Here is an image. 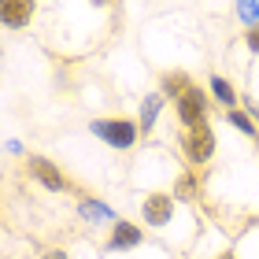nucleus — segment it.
<instances>
[{
	"label": "nucleus",
	"mask_w": 259,
	"mask_h": 259,
	"mask_svg": "<svg viewBox=\"0 0 259 259\" xmlns=\"http://www.w3.org/2000/svg\"><path fill=\"white\" fill-rule=\"evenodd\" d=\"M93 134L104 137V141L115 145V148H130V145L137 141L134 122H126V119H100V122H93Z\"/></svg>",
	"instance_id": "1"
},
{
	"label": "nucleus",
	"mask_w": 259,
	"mask_h": 259,
	"mask_svg": "<svg viewBox=\"0 0 259 259\" xmlns=\"http://www.w3.org/2000/svg\"><path fill=\"white\" fill-rule=\"evenodd\" d=\"M185 152H189V159H193V163H207V159H211V152H215V134H211V126H207V122L189 126Z\"/></svg>",
	"instance_id": "2"
},
{
	"label": "nucleus",
	"mask_w": 259,
	"mask_h": 259,
	"mask_svg": "<svg viewBox=\"0 0 259 259\" xmlns=\"http://www.w3.org/2000/svg\"><path fill=\"white\" fill-rule=\"evenodd\" d=\"M204 111H207V100H204L200 89H185L178 97V119L185 126H200V122H204Z\"/></svg>",
	"instance_id": "3"
},
{
	"label": "nucleus",
	"mask_w": 259,
	"mask_h": 259,
	"mask_svg": "<svg viewBox=\"0 0 259 259\" xmlns=\"http://www.w3.org/2000/svg\"><path fill=\"white\" fill-rule=\"evenodd\" d=\"M145 222L148 226H167L170 222V215H174V200L170 196H163V193H156V196H148L145 200Z\"/></svg>",
	"instance_id": "4"
},
{
	"label": "nucleus",
	"mask_w": 259,
	"mask_h": 259,
	"mask_svg": "<svg viewBox=\"0 0 259 259\" xmlns=\"http://www.w3.org/2000/svg\"><path fill=\"white\" fill-rule=\"evenodd\" d=\"M30 174H33V178H37V182L45 185V189H56V193H60V189H67L63 174L56 170L49 159H41V156H33V159H30Z\"/></svg>",
	"instance_id": "5"
},
{
	"label": "nucleus",
	"mask_w": 259,
	"mask_h": 259,
	"mask_svg": "<svg viewBox=\"0 0 259 259\" xmlns=\"http://www.w3.org/2000/svg\"><path fill=\"white\" fill-rule=\"evenodd\" d=\"M137 244H141V230L134 226V222H115L108 248L111 252H126V248H137Z\"/></svg>",
	"instance_id": "6"
},
{
	"label": "nucleus",
	"mask_w": 259,
	"mask_h": 259,
	"mask_svg": "<svg viewBox=\"0 0 259 259\" xmlns=\"http://www.w3.org/2000/svg\"><path fill=\"white\" fill-rule=\"evenodd\" d=\"M33 19V0H4V22L8 26H26Z\"/></svg>",
	"instance_id": "7"
},
{
	"label": "nucleus",
	"mask_w": 259,
	"mask_h": 259,
	"mask_svg": "<svg viewBox=\"0 0 259 259\" xmlns=\"http://www.w3.org/2000/svg\"><path fill=\"white\" fill-rule=\"evenodd\" d=\"M81 219H89V222H108V219H115V211L108 207V204H100V200H81Z\"/></svg>",
	"instance_id": "8"
},
{
	"label": "nucleus",
	"mask_w": 259,
	"mask_h": 259,
	"mask_svg": "<svg viewBox=\"0 0 259 259\" xmlns=\"http://www.w3.org/2000/svg\"><path fill=\"white\" fill-rule=\"evenodd\" d=\"M159 97H148L145 104H141V126H145V130H152V122H156V115H159Z\"/></svg>",
	"instance_id": "9"
},
{
	"label": "nucleus",
	"mask_w": 259,
	"mask_h": 259,
	"mask_svg": "<svg viewBox=\"0 0 259 259\" xmlns=\"http://www.w3.org/2000/svg\"><path fill=\"white\" fill-rule=\"evenodd\" d=\"M237 15L244 22H259V0H237Z\"/></svg>",
	"instance_id": "10"
},
{
	"label": "nucleus",
	"mask_w": 259,
	"mask_h": 259,
	"mask_svg": "<svg viewBox=\"0 0 259 259\" xmlns=\"http://www.w3.org/2000/svg\"><path fill=\"white\" fill-rule=\"evenodd\" d=\"M230 122L237 126L241 134H248V137H255V122H252V119H248V115H244V111H230Z\"/></svg>",
	"instance_id": "11"
},
{
	"label": "nucleus",
	"mask_w": 259,
	"mask_h": 259,
	"mask_svg": "<svg viewBox=\"0 0 259 259\" xmlns=\"http://www.w3.org/2000/svg\"><path fill=\"white\" fill-rule=\"evenodd\" d=\"M211 89H215V97H219L222 104H233V89H230L222 78H211Z\"/></svg>",
	"instance_id": "12"
},
{
	"label": "nucleus",
	"mask_w": 259,
	"mask_h": 259,
	"mask_svg": "<svg viewBox=\"0 0 259 259\" xmlns=\"http://www.w3.org/2000/svg\"><path fill=\"white\" fill-rule=\"evenodd\" d=\"M248 49H252V52H259V26L248 33Z\"/></svg>",
	"instance_id": "13"
},
{
	"label": "nucleus",
	"mask_w": 259,
	"mask_h": 259,
	"mask_svg": "<svg viewBox=\"0 0 259 259\" xmlns=\"http://www.w3.org/2000/svg\"><path fill=\"white\" fill-rule=\"evenodd\" d=\"M45 259H67L63 252H49V255H45Z\"/></svg>",
	"instance_id": "14"
},
{
	"label": "nucleus",
	"mask_w": 259,
	"mask_h": 259,
	"mask_svg": "<svg viewBox=\"0 0 259 259\" xmlns=\"http://www.w3.org/2000/svg\"><path fill=\"white\" fill-rule=\"evenodd\" d=\"M222 259H237V255H233V252H226V255H222Z\"/></svg>",
	"instance_id": "15"
},
{
	"label": "nucleus",
	"mask_w": 259,
	"mask_h": 259,
	"mask_svg": "<svg viewBox=\"0 0 259 259\" xmlns=\"http://www.w3.org/2000/svg\"><path fill=\"white\" fill-rule=\"evenodd\" d=\"M93 4H108V0H93Z\"/></svg>",
	"instance_id": "16"
}]
</instances>
